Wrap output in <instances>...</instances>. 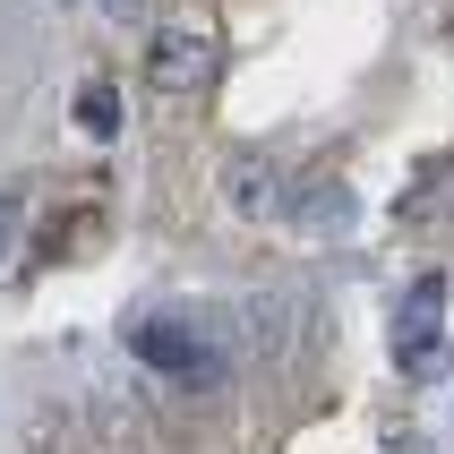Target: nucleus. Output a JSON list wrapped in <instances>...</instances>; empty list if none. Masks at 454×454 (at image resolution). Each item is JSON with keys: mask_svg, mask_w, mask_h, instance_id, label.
Returning <instances> with one entry per match:
<instances>
[{"mask_svg": "<svg viewBox=\"0 0 454 454\" xmlns=\"http://www.w3.org/2000/svg\"><path fill=\"white\" fill-rule=\"evenodd\" d=\"M395 360H403V378H420V386L446 378V275L411 283L403 317H395Z\"/></svg>", "mask_w": 454, "mask_h": 454, "instance_id": "1", "label": "nucleus"}, {"mask_svg": "<svg viewBox=\"0 0 454 454\" xmlns=\"http://www.w3.org/2000/svg\"><path fill=\"white\" fill-rule=\"evenodd\" d=\"M77 121L95 129V137H112V129H121V95H112V86H103V77H95V86L77 95Z\"/></svg>", "mask_w": 454, "mask_h": 454, "instance_id": "5", "label": "nucleus"}, {"mask_svg": "<svg viewBox=\"0 0 454 454\" xmlns=\"http://www.w3.org/2000/svg\"><path fill=\"white\" fill-rule=\"evenodd\" d=\"M231 206H240V215H283L292 189H283L275 163H231Z\"/></svg>", "mask_w": 454, "mask_h": 454, "instance_id": "4", "label": "nucleus"}, {"mask_svg": "<svg viewBox=\"0 0 454 454\" xmlns=\"http://www.w3.org/2000/svg\"><path fill=\"white\" fill-rule=\"evenodd\" d=\"M121 334H129V352L146 360V369H163V378H215V352L180 317H129Z\"/></svg>", "mask_w": 454, "mask_h": 454, "instance_id": "3", "label": "nucleus"}, {"mask_svg": "<svg viewBox=\"0 0 454 454\" xmlns=\"http://www.w3.org/2000/svg\"><path fill=\"white\" fill-rule=\"evenodd\" d=\"M215 77V35L206 26H154L146 43V86L154 95H198Z\"/></svg>", "mask_w": 454, "mask_h": 454, "instance_id": "2", "label": "nucleus"}, {"mask_svg": "<svg viewBox=\"0 0 454 454\" xmlns=\"http://www.w3.org/2000/svg\"><path fill=\"white\" fill-rule=\"evenodd\" d=\"M18 249V198H0V257Z\"/></svg>", "mask_w": 454, "mask_h": 454, "instance_id": "6", "label": "nucleus"}]
</instances>
